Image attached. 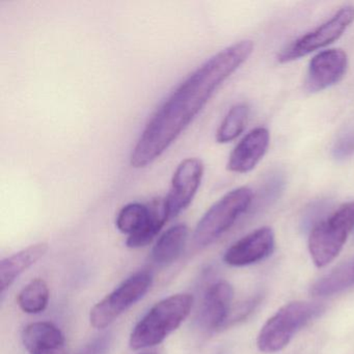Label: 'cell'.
I'll list each match as a JSON object with an SVG mask.
<instances>
[{
    "label": "cell",
    "instance_id": "cell-8",
    "mask_svg": "<svg viewBox=\"0 0 354 354\" xmlns=\"http://www.w3.org/2000/svg\"><path fill=\"white\" fill-rule=\"evenodd\" d=\"M353 22V6L342 8L322 26L285 47L277 55V61L281 64L290 63L333 44L341 38L342 35Z\"/></svg>",
    "mask_w": 354,
    "mask_h": 354
},
{
    "label": "cell",
    "instance_id": "cell-24",
    "mask_svg": "<svg viewBox=\"0 0 354 354\" xmlns=\"http://www.w3.org/2000/svg\"><path fill=\"white\" fill-rule=\"evenodd\" d=\"M140 354H157V352H145V353Z\"/></svg>",
    "mask_w": 354,
    "mask_h": 354
},
{
    "label": "cell",
    "instance_id": "cell-11",
    "mask_svg": "<svg viewBox=\"0 0 354 354\" xmlns=\"http://www.w3.org/2000/svg\"><path fill=\"white\" fill-rule=\"evenodd\" d=\"M274 245L272 229L261 227L235 242L225 252L223 260L231 266H248L268 258L274 250Z\"/></svg>",
    "mask_w": 354,
    "mask_h": 354
},
{
    "label": "cell",
    "instance_id": "cell-9",
    "mask_svg": "<svg viewBox=\"0 0 354 354\" xmlns=\"http://www.w3.org/2000/svg\"><path fill=\"white\" fill-rule=\"evenodd\" d=\"M204 176V165L198 158L182 161L171 179V189L165 196V205L169 219L183 212L194 200Z\"/></svg>",
    "mask_w": 354,
    "mask_h": 354
},
{
    "label": "cell",
    "instance_id": "cell-4",
    "mask_svg": "<svg viewBox=\"0 0 354 354\" xmlns=\"http://www.w3.org/2000/svg\"><path fill=\"white\" fill-rule=\"evenodd\" d=\"M254 198L250 188L239 187L217 201L196 225L194 234L196 248H205L214 243L250 208Z\"/></svg>",
    "mask_w": 354,
    "mask_h": 354
},
{
    "label": "cell",
    "instance_id": "cell-18",
    "mask_svg": "<svg viewBox=\"0 0 354 354\" xmlns=\"http://www.w3.org/2000/svg\"><path fill=\"white\" fill-rule=\"evenodd\" d=\"M48 302V286L42 279H32L18 295V304L26 314H41L46 310Z\"/></svg>",
    "mask_w": 354,
    "mask_h": 354
},
{
    "label": "cell",
    "instance_id": "cell-13",
    "mask_svg": "<svg viewBox=\"0 0 354 354\" xmlns=\"http://www.w3.org/2000/svg\"><path fill=\"white\" fill-rule=\"evenodd\" d=\"M270 133L264 127L248 132L232 151L227 169L232 173L246 174L252 171L266 154Z\"/></svg>",
    "mask_w": 354,
    "mask_h": 354
},
{
    "label": "cell",
    "instance_id": "cell-7",
    "mask_svg": "<svg viewBox=\"0 0 354 354\" xmlns=\"http://www.w3.org/2000/svg\"><path fill=\"white\" fill-rule=\"evenodd\" d=\"M152 283V274L148 271H140L128 277L92 308L91 324L97 329L106 328L128 308L140 301L148 293Z\"/></svg>",
    "mask_w": 354,
    "mask_h": 354
},
{
    "label": "cell",
    "instance_id": "cell-21",
    "mask_svg": "<svg viewBox=\"0 0 354 354\" xmlns=\"http://www.w3.org/2000/svg\"><path fill=\"white\" fill-rule=\"evenodd\" d=\"M113 343V335L104 333L86 344L77 354H107Z\"/></svg>",
    "mask_w": 354,
    "mask_h": 354
},
{
    "label": "cell",
    "instance_id": "cell-16",
    "mask_svg": "<svg viewBox=\"0 0 354 354\" xmlns=\"http://www.w3.org/2000/svg\"><path fill=\"white\" fill-rule=\"evenodd\" d=\"M188 238L187 225L183 223L169 227L157 240L152 250V260L159 266H167L181 256Z\"/></svg>",
    "mask_w": 354,
    "mask_h": 354
},
{
    "label": "cell",
    "instance_id": "cell-23",
    "mask_svg": "<svg viewBox=\"0 0 354 354\" xmlns=\"http://www.w3.org/2000/svg\"><path fill=\"white\" fill-rule=\"evenodd\" d=\"M324 209L325 206L323 205V203L314 205V206H313L312 208H310V210L306 212V219L304 221V225H308V227H310L312 223H315V221H316V219L318 218L321 214H322ZM315 225H316V223H315Z\"/></svg>",
    "mask_w": 354,
    "mask_h": 354
},
{
    "label": "cell",
    "instance_id": "cell-14",
    "mask_svg": "<svg viewBox=\"0 0 354 354\" xmlns=\"http://www.w3.org/2000/svg\"><path fill=\"white\" fill-rule=\"evenodd\" d=\"M30 354H65L66 339L59 327L50 322L28 325L22 335Z\"/></svg>",
    "mask_w": 354,
    "mask_h": 354
},
{
    "label": "cell",
    "instance_id": "cell-17",
    "mask_svg": "<svg viewBox=\"0 0 354 354\" xmlns=\"http://www.w3.org/2000/svg\"><path fill=\"white\" fill-rule=\"evenodd\" d=\"M354 283V260L344 263L314 283L315 296H329L347 289Z\"/></svg>",
    "mask_w": 354,
    "mask_h": 354
},
{
    "label": "cell",
    "instance_id": "cell-5",
    "mask_svg": "<svg viewBox=\"0 0 354 354\" xmlns=\"http://www.w3.org/2000/svg\"><path fill=\"white\" fill-rule=\"evenodd\" d=\"M354 229V202L342 205L333 214L319 221L308 237V250L317 267L333 262Z\"/></svg>",
    "mask_w": 354,
    "mask_h": 354
},
{
    "label": "cell",
    "instance_id": "cell-22",
    "mask_svg": "<svg viewBox=\"0 0 354 354\" xmlns=\"http://www.w3.org/2000/svg\"><path fill=\"white\" fill-rule=\"evenodd\" d=\"M333 155L337 160H344L354 155V132L346 134L335 142Z\"/></svg>",
    "mask_w": 354,
    "mask_h": 354
},
{
    "label": "cell",
    "instance_id": "cell-10",
    "mask_svg": "<svg viewBox=\"0 0 354 354\" xmlns=\"http://www.w3.org/2000/svg\"><path fill=\"white\" fill-rule=\"evenodd\" d=\"M347 68L348 57L341 49L321 51L308 64L306 90L318 93L335 86L344 77Z\"/></svg>",
    "mask_w": 354,
    "mask_h": 354
},
{
    "label": "cell",
    "instance_id": "cell-12",
    "mask_svg": "<svg viewBox=\"0 0 354 354\" xmlns=\"http://www.w3.org/2000/svg\"><path fill=\"white\" fill-rule=\"evenodd\" d=\"M234 290L229 283L219 281L207 289L198 315V323L205 330L223 326L229 318Z\"/></svg>",
    "mask_w": 354,
    "mask_h": 354
},
{
    "label": "cell",
    "instance_id": "cell-15",
    "mask_svg": "<svg viewBox=\"0 0 354 354\" xmlns=\"http://www.w3.org/2000/svg\"><path fill=\"white\" fill-rule=\"evenodd\" d=\"M48 244L37 243L8 257L0 262V289L5 294L16 279L46 254Z\"/></svg>",
    "mask_w": 354,
    "mask_h": 354
},
{
    "label": "cell",
    "instance_id": "cell-6",
    "mask_svg": "<svg viewBox=\"0 0 354 354\" xmlns=\"http://www.w3.org/2000/svg\"><path fill=\"white\" fill-rule=\"evenodd\" d=\"M167 221L165 198H157L150 205H126L120 210L115 225L121 233L128 235V248H140L150 244Z\"/></svg>",
    "mask_w": 354,
    "mask_h": 354
},
{
    "label": "cell",
    "instance_id": "cell-1",
    "mask_svg": "<svg viewBox=\"0 0 354 354\" xmlns=\"http://www.w3.org/2000/svg\"><path fill=\"white\" fill-rule=\"evenodd\" d=\"M252 51V41H240L213 55L189 75L147 124L132 150L131 167L144 169L159 158Z\"/></svg>",
    "mask_w": 354,
    "mask_h": 354
},
{
    "label": "cell",
    "instance_id": "cell-19",
    "mask_svg": "<svg viewBox=\"0 0 354 354\" xmlns=\"http://www.w3.org/2000/svg\"><path fill=\"white\" fill-rule=\"evenodd\" d=\"M250 115V107L245 103H238L227 111L216 131V142L227 144L235 140L243 132Z\"/></svg>",
    "mask_w": 354,
    "mask_h": 354
},
{
    "label": "cell",
    "instance_id": "cell-2",
    "mask_svg": "<svg viewBox=\"0 0 354 354\" xmlns=\"http://www.w3.org/2000/svg\"><path fill=\"white\" fill-rule=\"evenodd\" d=\"M192 304L194 297L186 293L176 294L157 302L132 330L130 348L142 350L162 343L189 316Z\"/></svg>",
    "mask_w": 354,
    "mask_h": 354
},
{
    "label": "cell",
    "instance_id": "cell-3",
    "mask_svg": "<svg viewBox=\"0 0 354 354\" xmlns=\"http://www.w3.org/2000/svg\"><path fill=\"white\" fill-rule=\"evenodd\" d=\"M324 312L316 302L295 301L279 308L261 329L257 339L259 349L265 353L281 351L297 331Z\"/></svg>",
    "mask_w": 354,
    "mask_h": 354
},
{
    "label": "cell",
    "instance_id": "cell-20",
    "mask_svg": "<svg viewBox=\"0 0 354 354\" xmlns=\"http://www.w3.org/2000/svg\"><path fill=\"white\" fill-rule=\"evenodd\" d=\"M285 176L281 171H274L268 176L263 184L258 198V209L269 206L279 198L285 188Z\"/></svg>",
    "mask_w": 354,
    "mask_h": 354
}]
</instances>
